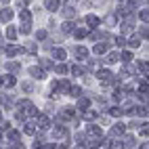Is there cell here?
I'll return each instance as SVG.
<instances>
[{"label": "cell", "mask_w": 149, "mask_h": 149, "mask_svg": "<svg viewBox=\"0 0 149 149\" xmlns=\"http://www.w3.org/2000/svg\"><path fill=\"white\" fill-rule=\"evenodd\" d=\"M86 132H88V136H93V139H99V136L103 134L101 130H99V126H95V124L88 126V128H86Z\"/></svg>", "instance_id": "6da1fadb"}, {"label": "cell", "mask_w": 149, "mask_h": 149, "mask_svg": "<svg viewBox=\"0 0 149 149\" xmlns=\"http://www.w3.org/2000/svg\"><path fill=\"white\" fill-rule=\"evenodd\" d=\"M86 25H91V29H95V27L99 25V17H95V15H88V17H86Z\"/></svg>", "instance_id": "7a4b0ae2"}, {"label": "cell", "mask_w": 149, "mask_h": 149, "mask_svg": "<svg viewBox=\"0 0 149 149\" xmlns=\"http://www.w3.org/2000/svg\"><path fill=\"white\" fill-rule=\"evenodd\" d=\"M120 59H122V55H118V53H109V55H107V63H109V65H113V63L120 61Z\"/></svg>", "instance_id": "3957f363"}, {"label": "cell", "mask_w": 149, "mask_h": 149, "mask_svg": "<svg viewBox=\"0 0 149 149\" xmlns=\"http://www.w3.org/2000/svg\"><path fill=\"white\" fill-rule=\"evenodd\" d=\"M44 6L48 8V11H57V8H59V0H46Z\"/></svg>", "instance_id": "277c9868"}, {"label": "cell", "mask_w": 149, "mask_h": 149, "mask_svg": "<svg viewBox=\"0 0 149 149\" xmlns=\"http://www.w3.org/2000/svg\"><path fill=\"white\" fill-rule=\"evenodd\" d=\"M29 74H32L34 78H38V80H42V78H44V72H42V69H38V67H32V69H29Z\"/></svg>", "instance_id": "5b68a950"}, {"label": "cell", "mask_w": 149, "mask_h": 149, "mask_svg": "<svg viewBox=\"0 0 149 149\" xmlns=\"http://www.w3.org/2000/svg\"><path fill=\"white\" fill-rule=\"evenodd\" d=\"M97 76H99V80H103V82H109V78H111V74H109L107 69H101Z\"/></svg>", "instance_id": "8992f818"}, {"label": "cell", "mask_w": 149, "mask_h": 149, "mask_svg": "<svg viewBox=\"0 0 149 149\" xmlns=\"http://www.w3.org/2000/svg\"><path fill=\"white\" fill-rule=\"evenodd\" d=\"M19 32H21V34H29V32H32V23H29V21H23L21 27H19Z\"/></svg>", "instance_id": "52a82bcc"}, {"label": "cell", "mask_w": 149, "mask_h": 149, "mask_svg": "<svg viewBox=\"0 0 149 149\" xmlns=\"http://www.w3.org/2000/svg\"><path fill=\"white\" fill-rule=\"evenodd\" d=\"M53 57L59 59V61H63V59H65V51H63V48H55V51H53Z\"/></svg>", "instance_id": "ba28073f"}, {"label": "cell", "mask_w": 149, "mask_h": 149, "mask_svg": "<svg viewBox=\"0 0 149 149\" xmlns=\"http://www.w3.org/2000/svg\"><path fill=\"white\" fill-rule=\"evenodd\" d=\"M128 46H130V48H139V46H141V38H136V36H132L130 40H128Z\"/></svg>", "instance_id": "9c48e42d"}, {"label": "cell", "mask_w": 149, "mask_h": 149, "mask_svg": "<svg viewBox=\"0 0 149 149\" xmlns=\"http://www.w3.org/2000/svg\"><path fill=\"white\" fill-rule=\"evenodd\" d=\"M2 84H4V86H13V84H15V78H13L11 74L2 76Z\"/></svg>", "instance_id": "30bf717a"}, {"label": "cell", "mask_w": 149, "mask_h": 149, "mask_svg": "<svg viewBox=\"0 0 149 149\" xmlns=\"http://www.w3.org/2000/svg\"><path fill=\"white\" fill-rule=\"evenodd\" d=\"M38 124H40L42 130H46V128H48V118L46 116H38Z\"/></svg>", "instance_id": "8fae6325"}, {"label": "cell", "mask_w": 149, "mask_h": 149, "mask_svg": "<svg viewBox=\"0 0 149 149\" xmlns=\"http://www.w3.org/2000/svg\"><path fill=\"white\" fill-rule=\"evenodd\" d=\"M11 17H13V13H11V8H2V23H6V21H11Z\"/></svg>", "instance_id": "7c38bea8"}, {"label": "cell", "mask_w": 149, "mask_h": 149, "mask_svg": "<svg viewBox=\"0 0 149 149\" xmlns=\"http://www.w3.org/2000/svg\"><path fill=\"white\" fill-rule=\"evenodd\" d=\"M95 53H97V55H103V53H107V44H103V42H99V44L95 46Z\"/></svg>", "instance_id": "4fadbf2b"}, {"label": "cell", "mask_w": 149, "mask_h": 149, "mask_svg": "<svg viewBox=\"0 0 149 149\" xmlns=\"http://www.w3.org/2000/svg\"><path fill=\"white\" fill-rule=\"evenodd\" d=\"M19 17H21V21H32V13L25 11V8H23L21 13H19Z\"/></svg>", "instance_id": "5bb4252c"}, {"label": "cell", "mask_w": 149, "mask_h": 149, "mask_svg": "<svg viewBox=\"0 0 149 149\" xmlns=\"http://www.w3.org/2000/svg\"><path fill=\"white\" fill-rule=\"evenodd\" d=\"M124 130H126L124 124H116V126H113V134H124Z\"/></svg>", "instance_id": "9a60e30c"}, {"label": "cell", "mask_w": 149, "mask_h": 149, "mask_svg": "<svg viewBox=\"0 0 149 149\" xmlns=\"http://www.w3.org/2000/svg\"><path fill=\"white\" fill-rule=\"evenodd\" d=\"M76 55H78V57H80V59H84V57L88 55V51H86V48H84V46H78V48H76Z\"/></svg>", "instance_id": "2e32d148"}, {"label": "cell", "mask_w": 149, "mask_h": 149, "mask_svg": "<svg viewBox=\"0 0 149 149\" xmlns=\"http://www.w3.org/2000/svg\"><path fill=\"white\" fill-rule=\"evenodd\" d=\"M63 13H65V17H74V15H76L74 6H65V8H63Z\"/></svg>", "instance_id": "e0dca14e"}, {"label": "cell", "mask_w": 149, "mask_h": 149, "mask_svg": "<svg viewBox=\"0 0 149 149\" xmlns=\"http://www.w3.org/2000/svg\"><path fill=\"white\" fill-rule=\"evenodd\" d=\"M139 72H143V74L149 72V63L147 61H141V63H139Z\"/></svg>", "instance_id": "ac0fdd59"}, {"label": "cell", "mask_w": 149, "mask_h": 149, "mask_svg": "<svg viewBox=\"0 0 149 149\" xmlns=\"http://www.w3.org/2000/svg\"><path fill=\"white\" fill-rule=\"evenodd\" d=\"M6 36H8V40H13V38L17 36V29H15V27H8V29H6Z\"/></svg>", "instance_id": "d6986e66"}, {"label": "cell", "mask_w": 149, "mask_h": 149, "mask_svg": "<svg viewBox=\"0 0 149 149\" xmlns=\"http://www.w3.org/2000/svg\"><path fill=\"white\" fill-rule=\"evenodd\" d=\"M67 93L72 95V97H80V88H78V86H74V88H72V86H69V91H67Z\"/></svg>", "instance_id": "ffe728a7"}, {"label": "cell", "mask_w": 149, "mask_h": 149, "mask_svg": "<svg viewBox=\"0 0 149 149\" xmlns=\"http://www.w3.org/2000/svg\"><path fill=\"white\" fill-rule=\"evenodd\" d=\"M86 34H88V29H76V32H74V36H76V38H84Z\"/></svg>", "instance_id": "44dd1931"}, {"label": "cell", "mask_w": 149, "mask_h": 149, "mask_svg": "<svg viewBox=\"0 0 149 149\" xmlns=\"http://www.w3.org/2000/svg\"><path fill=\"white\" fill-rule=\"evenodd\" d=\"M63 32H65V34L74 32V23H69V21H67V23H63Z\"/></svg>", "instance_id": "7402d4cb"}, {"label": "cell", "mask_w": 149, "mask_h": 149, "mask_svg": "<svg viewBox=\"0 0 149 149\" xmlns=\"http://www.w3.org/2000/svg\"><path fill=\"white\" fill-rule=\"evenodd\" d=\"M88 103H91L88 99H80V101H78V107H80V109H86V107H88Z\"/></svg>", "instance_id": "603a6c76"}, {"label": "cell", "mask_w": 149, "mask_h": 149, "mask_svg": "<svg viewBox=\"0 0 149 149\" xmlns=\"http://www.w3.org/2000/svg\"><path fill=\"white\" fill-rule=\"evenodd\" d=\"M116 21H118V19H116V15H109V17L105 19V23H107V25H116Z\"/></svg>", "instance_id": "cb8c5ba5"}, {"label": "cell", "mask_w": 149, "mask_h": 149, "mask_svg": "<svg viewBox=\"0 0 149 149\" xmlns=\"http://www.w3.org/2000/svg\"><path fill=\"white\" fill-rule=\"evenodd\" d=\"M17 51H19L17 46H6V55H8V57H13V55H15Z\"/></svg>", "instance_id": "d4e9b609"}, {"label": "cell", "mask_w": 149, "mask_h": 149, "mask_svg": "<svg viewBox=\"0 0 149 149\" xmlns=\"http://www.w3.org/2000/svg\"><path fill=\"white\" fill-rule=\"evenodd\" d=\"M109 113H111L113 118H118V116H122L124 111H122V109H120V107H113V109H111V111H109Z\"/></svg>", "instance_id": "484cf974"}, {"label": "cell", "mask_w": 149, "mask_h": 149, "mask_svg": "<svg viewBox=\"0 0 149 149\" xmlns=\"http://www.w3.org/2000/svg\"><path fill=\"white\" fill-rule=\"evenodd\" d=\"M25 51H27V53H36V44H34V42H27Z\"/></svg>", "instance_id": "4316f807"}, {"label": "cell", "mask_w": 149, "mask_h": 149, "mask_svg": "<svg viewBox=\"0 0 149 149\" xmlns=\"http://www.w3.org/2000/svg\"><path fill=\"white\" fill-rule=\"evenodd\" d=\"M72 72H74L76 76H82V74H84V69H82V67H76V65H74V67H72Z\"/></svg>", "instance_id": "83f0119b"}, {"label": "cell", "mask_w": 149, "mask_h": 149, "mask_svg": "<svg viewBox=\"0 0 149 149\" xmlns=\"http://www.w3.org/2000/svg\"><path fill=\"white\" fill-rule=\"evenodd\" d=\"M25 134H34V124H25Z\"/></svg>", "instance_id": "f1b7e54d"}, {"label": "cell", "mask_w": 149, "mask_h": 149, "mask_svg": "<svg viewBox=\"0 0 149 149\" xmlns=\"http://www.w3.org/2000/svg\"><path fill=\"white\" fill-rule=\"evenodd\" d=\"M84 118H86V120H95L97 113H95V111H86V113H84Z\"/></svg>", "instance_id": "f546056e"}, {"label": "cell", "mask_w": 149, "mask_h": 149, "mask_svg": "<svg viewBox=\"0 0 149 149\" xmlns=\"http://www.w3.org/2000/svg\"><path fill=\"white\" fill-rule=\"evenodd\" d=\"M141 19L143 21H149V11H141Z\"/></svg>", "instance_id": "4dcf8cb0"}, {"label": "cell", "mask_w": 149, "mask_h": 149, "mask_svg": "<svg viewBox=\"0 0 149 149\" xmlns=\"http://www.w3.org/2000/svg\"><path fill=\"white\" fill-rule=\"evenodd\" d=\"M116 42H118V46H124L126 44V38L122 36V38H116Z\"/></svg>", "instance_id": "1f68e13d"}, {"label": "cell", "mask_w": 149, "mask_h": 149, "mask_svg": "<svg viewBox=\"0 0 149 149\" xmlns=\"http://www.w3.org/2000/svg\"><path fill=\"white\" fill-rule=\"evenodd\" d=\"M122 57L126 59V61H132V55H130V53H128V51H124V53H122Z\"/></svg>", "instance_id": "d6a6232c"}, {"label": "cell", "mask_w": 149, "mask_h": 149, "mask_svg": "<svg viewBox=\"0 0 149 149\" xmlns=\"http://www.w3.org/2000/svg\"><path fill=\"white\" fill-rule=\"evenodd\" d=\"M141 134H143V136H147V134H149V124H145V126H143V130H141Z\"/></svg>", "instance_id": "836d02e7"}, {"label": "cell", "mask_w": 149, "mask_h": 149, "mask_svg": "<svg viewBox=\"0 0 149 149\" xmlns=\"http://www.w3.org/2000/svg\"><path fill=\"white\" fill-rule=\"evenodd\" d=\"M57 72H59V74H65V72H67V67H65V65H59V67H57Z\"/></svg>", "instance_id": "e575fe53"}, {"label": "cell", "mask_w": 149, "mask_h": 149, "mask_svg": "<svg viewBox=\"0 0 149 149\" xmlns=\"http://www.w3.org/2000/svg\"><path fill=\"white\" fill-rule=\"evenodd\" d=\"M51 65H53L51 61H46V59H42V67H46V69H48V67H51Z\"/></svg>", "instance_id": "d590c367"}, {"label": "cell", "mask_w": 149, "mask_h": 149, "mask_svg": "<svg viewBox=\"0 0 149 149\" xmlns=\"http://www.w3.org/2000/svg\"><path fill=\"white\" fill-rule=\"evenodd\" d=\"M8 136H11V139H17V136H19V132H17V130H11V132H8Z\"/></svg>", "instance_id": "8d00e7d4"}, {"label": "cell", "mask_w": 149, "mask_h": 149, "mask_svg": "<svg viewBox=\"0 0 149 149\" xmlns=\"http://www.w3.org/2000/svg\"><path fill=\"white\" fill-rule=\"evenodd\" d=\"M130 4L132 6H139V4H141V0H130Z\"/></svg>", "instance_id": "74e56055"}]
</instances>
